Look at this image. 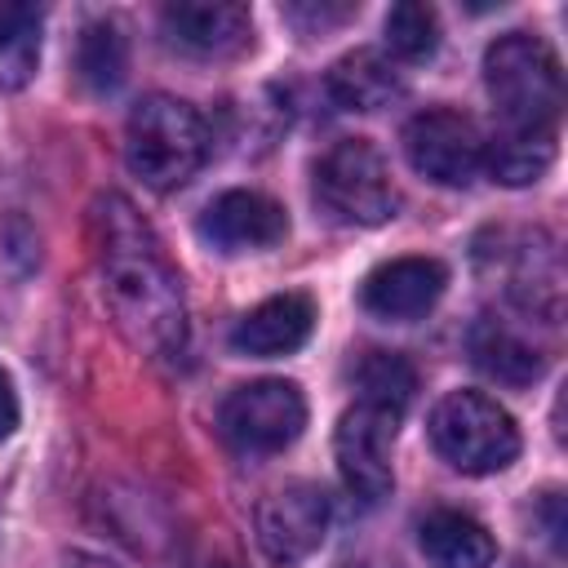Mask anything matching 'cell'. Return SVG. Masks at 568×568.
Returning a JSON list of instances; mask_svg holds the SVG:
<instances>
[{
	"label": "cell",
	"instance_id": "cell-1",
	"mask_svg": "<svg viewBox=\"0 0 568 568\" xmlns=\"http://www.w3.org/2000/svg\"><path fill=\"white\" fill-rule=\"evenodd\" d=\"M89 240L111 324L146 359H178L186 346L182 280L129 195L106 191L89 209Z\"/></svg>",
	"mask_w": 568,
	"mask_h": 568
},
{
	"label": "cell",
	"instance_id": "cell-2",
	"mask_svg": "<svg viewBox=\"0 0 568 568\" xmlns=\"http://www.w3.org/2000/svg\"><path fill=\"white\" fill-rule=\"evenodd\" d=\"M484 84L497 111V133L519 138H559L564 115V71L555 49L541 36L506 31L484 53Z\"/></svg>",
	"mask_w": 568,
	"mask_h": 568
},
{
	"label": "cell",
	"instance_id": "cell-3",
	"mask_svg": "<svg viewBox=\"0 0 568 568\" xmlns=\"http://www.w3.org/2000/svg\"><path fill=\"white\" fill-rule=\"evenodd\" d=\"M204 160H209V124L191 102H182L173 93H146L129 111L124 164L151 191L186 186Z\"/></svg>",
	"mask_w": 568,
	"mask_h": 568
},
{
	"label": "cell",
	"instance_id": "cell-4",
	"mask_svg": "<svg viewBox=\"0 0 568 568\" xmlns=\"http://www.w3.org/2000/svg\"><path fill=\"white\" fill-rule=\"evenodd\" d=\"M430 444L462 475H493L519 457L515 417L484 390H448L430 408Z\"/></svg>",
	"mask_w": 568,
	"mask_h": 568
},
{
	"label": "cell",
	"instance_id": "cell-5",
	"mask_svg": "<svg viewBox=\"0 0 568 568\" xmlns=\"http://www.w3.org/2000/svg\"><path fill=\"white\" fill-rule=\"evenodd\" d=\"M315 200L342 226H382L399 209L390 164L368 138H337L320 155Z\"/></svg>",
	"mask_w": 568,
	"mask_h": 568
},
{
	"label": "cell",
	"instance_id": "cell-6",
	"mask_svg": "<svg viewBox=\"0 0 568 568\" xmlns=\"http://www.w3.org/2000/svg\"><path fill=\"white\" fill-rule=\"evenodd\" d=\"M217 426H222V435L240 453H257V457L262 453H280V448H288L302 435V426H306V399H302L297 382L257 377V382L235 386L222 399Z\"/></svg>",
	"mask_w": 568,
	"mask_h": 568
},
{
	"label": "cell",
	"instance_id": "cell-7",
	"mask_svg": "<svg viewBox=\"0 0 568 568\" xmlns=\"http://www.w3.org/2000/svg\"><path fill=\"white\" fill-rule=\"evenodd\" d=\"M404 155L422 178L439 186H470L484 169V133L470 115L430 106L404 124Z\"/></svg>",
	"mask_w": 568,
	"mask_h": 568
},
{
	"label": "cell",
	"instance_id": "cell-8",
	"mask_svg": "<svg viewBox=\"0 0 568 568\" xmlns=\"http://www.w3.org/2000/svg\"><path fill=\"white\" fill-rule=\"evenodd\" d=\"M257 546L275 568L311 559L328 532V497L315 484H284L257 501Z\"/></svg>",
	"mask_w": 568,
	"mask_h": 568
},
{
	"label": "cell",
	"instance_id": "cell-9",
	"mask_svg": "<svg viewBox=\"0 0 568 568\" xmlns=\"http://www.w3.org/2000/svg\"><path fill=\"white\" fill-rule=\"evenodd\" d=\"M390 444H395V417L390 413L368 408V404H355V408L342 413L337 435H333V453H337L342 484L364 506H377L395 488Z\"/></svg>",
	"mask_w": 568,
	"mask_h": 568
},
{
	"label": "cell",
	"instance_id": "cell-10",
	"mask_svg": "<svg viewBox=\"0 0 568 568\" xmlns=\"http://www.w3.org/2000/svg\"><path fill=\"white\" fill-rule=\"evenodd\" d=\"M501 288L506 297L528 311L541 324H559L564 315V257L550 231H515L510 244L501 248Z\"/></svg>",
	"mask_w": 568,
	"mask_h": 568
},
{
	"label": "cell",
	"instance_id": "cell-11",
	"mask_svg": "<svg viewBox=\"0 0 568 568\" xmlns=\"http://www.w3.org/2000/svg\"><path fill=\"white\" fill-rule=\"evenodd\" d=\"M160 27L169 36L173 49L191 53V58H231L240 49H248L253 40V18L244 4H222V0H182V4H164Z\"/></svg>",
	"mask_w": 568,
	"mask_h": 568
},
{
	"label": "cell",
	"instance_id": "cell-12",
	"mask_svg": "<svg viewBox=\"0 0 568 568\" xmlns=\"http://www.w3.org/2000/svg\"><path fill=\"white\" fill-rule=\"evenodd\" d=\"M288 235L284 209L262 191H226L200 213V240L217 253H248L271 248Z\"/></svg>",
	"mask_w": 568,
	"mask_h": 568
},
{
	"label": "cell",
	"instance_id": "cell-13",
	"mask_svg": "<svg viewBox=\"0 0 568 568\" xmlns=\"http://www.w3.org/2000/svg\"><path fill=\"white\" fill-rule=\"evenodd\" d=\"M448 288V271L435 257H395L368 271L359 302L377 320H417L426 315Z\"/></svg>",
	"mask_w": 568,
	"mask_h": 568
},
{
	"label": "cell",
	"instance_id": "cell-14",
	"mask_svg": "<svg viewBox=\"0 0 568 568\" xmlns=\"http://www.w3.org/2000/svg\"><path fill=\"white\" fill-rule=\"evenodd\" d=\"M311 328H315V302L306 293H275V297L257 302L248 315L235 320L231 346L240 355L271 359V355L297 351L311 337Z\"/></svg>",
	"mask_w": 568,
	"mask_h": 568
},
{
	"label": "cell",
	"instance_id": "cell-15",
	"mask_svg": "<svg viewBox=\"0 0 568 568\" xmlns=\"http://www.w3.org/2000/svg\"><path fill=\"white\" fill-rule=\"evenodd\" d=\"M417 541L430 568H488L497 559L493 532L462 510H430L417 528Z\"/></svg>",
	"mask_w": 568,
	"mask_h": 568
},
{
	"label": "cell",
	"instance_id": "cell-16",
	"mask_svg": "<svg viewBox=\"0 0 568 568\" xmlns=\"http://www.w3.org/2000/svg\"><path fill=\"white\" fill-rule=\"evenodd\" d=\"M404 93V80L395 62L377 49H355L333 62L328 71V98L346 111H382Z\"/></svg>",
	"mask_w": 568,
	"mask_h": 568
},
{
	"label": "cell",
	"instance_id": "cell-17",
	"mask_svg": "<svg viewBox=\"0 0 568 568\" xmlns=\"http://www.w3.org/2000/svg\"><path fill=\"white\" fill-rule=\"evenodd\" d=\"M466 346H470V359L479 364V373H488L493 382L501 386H528L541 377L546 359L537 346H528L510 324L484 315L470 333H466Z\"/></svg>",
	"mask_w": 568,
	"mask_h": 568
},
{
	"label": "cell",
	"instance_id": "cell-18",
	"mask_svg": "<svg viewBox=\"0 0 568 568\" xmlns=\"http://www.w3.org/2000/svg\"><path fill=\"white\" fill-rule=\"evenodd\" d=\"M355 386H359V404L382 408L399 422L417 395V368L399 351H364L355 359Z\"/></svg>",
	"mask_w": 568,
	"mask_h": 568
},
{
	"label": "cell",
	"instance_id": "cell-19",
	"mask_svg": "<svg viewBox=\"0 0 568 568\" xmlns=\"http://www.w3.org/2000/svg\"><path fill=\"white\" fill-rule=\"evenodd\" d=\"M40 9L0 0V89H22L40 67Z\"/></svg>",
	"mask_w": 568,
	"mask_h": 568
},
{
	"label": "cell",
	"instance_id": "cell-20",
	"mask_svg": "<svg viewBox=\"0 0 568 568\" xmlns=\"http://www.w3.org/2000/svg\"><path fill=\"white\" fill-rule=\"evenodd\" d=\"M75 67H80V80L93 93L120 89V80L129 71V40H124V31L115 22H89L84 36H80Z\"/></svg>",
	"mask_w": 568,
	"mask_h": 568
},
{
	"label": "cell",
	"instance_id": "cell-21",
	"mask_svg": "<svg viewBox=\"0 0 568 568\" xmlns=\"http://www.w3.org/2000/svg\"><path fill=\"white\" fill-rule=\"evenodd\" d=\"M386 44L395 58L404 62H422L435 53L439 44V18L430 4H417V0H404L386 13Z\"/></svg>",
	"mask_w": 568,
	"mask_h": 568
},
{
	"label": "cell",
	"instance_id": "cell-22",
	"mask_svg": "<svg viewBox=\"0 0 568 568\" xmlns=\"http://www.w3.org/2000/svg\"><path fill=\"white\" fill-rule=\"evenodd\" d=\"M351 13H355V4H288L284 9V18H293L306 36H315V31L333 27V22H346Z\"/></svg>",
	"mask_w": 568,
	"mask_h": 568
},
{
	"label": "cell",
	"instance_id": "cell-23",
	"mask_svg": "<svg viewBox=\"0 0 568 568\" xmlns=\"http://www.w3.org/2000/svg\"><path fill=\"white\" fill-rule=\"evenodd\" d=\"M18 430V390L9 382V373L0 368V439H9Z\"/></svg>",
	"mask_w": 568,
	"mask_h": 568
},
{
	"label": "cell",
	"instance_id": "cell-24",
	"mask_svg": "<svg viewBox=\"0 0 568 568\" xmlns=\"http://www.w3.org/2000/svg\"><path fill=\"white\" fill-rule=\"evenodd\" d=\"M541 510H546V537L559 546L564 541V515H559V493H546L541 497Z\"/></svg>",
	"mask_w": 568,
	"mask_h": 568
},
{
	"label": "cell",
	"instance_id": "cell-25",
	"mask_svg": "<svg viewBox=\"0 0 568 568\" xmlns=\"http://www.w3.org/2000/svg\"><path fill=\"white\" fill-rule=\"evenodd\" d=\"M67 568H115L111 559H102V555H71L67 559Z\"/></svg>",
	"mask_w": 568,
	"mask_h": 568
},
{
	"label": "cell",
	"instance_id": "cell-26",
	"mask_svg": "<svg viewBox=\"0 0 568 568\" xmlns=\"http://www.w3.org/2000/svg\"><path fill=\"white\" fill-rule=\"evenodd\" d=\"M346 568H382V564H346Z\"/></svg>",
	"mask_w": 568,
	"mask_h": 568
}]
</instances>
